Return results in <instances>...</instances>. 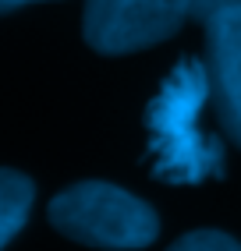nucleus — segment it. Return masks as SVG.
<instances>
[{
  "label": "nucleus",
  "instance_id": "423d86ee",
  "mask_svg": "<svg viewBox=\"0 0 241 251\" xmlns=\"http://www.w3.org/2000/svg\"><path fill=\"white\" fill-rule=\"evenodd\" d=\"M167 251H241V244L220 230H195V233H184L181 241H174Z\"/></svg>",
  "mask_w": 241,
  "mask_h": 251
},
{
  "label": "nucleus",
  "instance_id": "20e7f679",
  "mask_svg": "<svg viewBox=\"0 0 241 251\" xmlns=\"http://www.w3.org/2000/svg\"><path fill=\"white\" fill-rule=\"evenodd\" d=\"M206 25V71L227 138L241 149V7L213 14Z\"/></svg>",
  "mask_w": 241,
  "mask_h": 251
},
{
  "label": "nucleus",
  "instance_id": "f03ea898",
  "mask_svg": "<svg viewBox=\"0 0 241 251\" xmlns=\"http://www.w3.org/2000/svg\"><path fill=\"white\" fill-rule=\"evenodd\" d=\"M50 223L64 237L107 251L149 248L160 233V220L149 202L103 180H82L64 188L50 202Z\"/></svg>",
  "mask_w": 241,
  "mask_h": 251
},
{
  "label": "nucleus",
  "instance_id": "7ed1b4c3",
  "mask_svg": "<svg viewBox=\"0 0 241 251\" xmlns=\"http://www.w3.org/2000/svg\"><path fill=\"white\" fill-rule=\"evenodd\" d=\"M192 0H85L82 32L96 53H135L174 36Z\"/></svg>",
  "mask_w": 241,
  "mask_h": 251
},
{
  "label": "nucleus",
  "instance_id": "6e6552de",
  "mask_svg": "<svg viewBox=\"0 0 241 251\" xmlns=\"http://www.w3.org/2000/svg\"><path fill=\"white\" fill-rule=\"evenodd\" d=\"M25 4H39V0H0V14H7V11H18Z\"/></svg>",
  "mask_w": 241,
  "mask_h": 251
},
{
  "label": "nucleus",
  "instance_id": "0eeeda50",
  "mask_svg": "<svg viewBox=\"0 0 241 251\" xmlns=\"http://www.w3.org/2000/svg\"><path fill=\"white\" fill-rule=\"evenodd\" d=\"M231 7H241V0H192V14L199 22H210L213 14L231 11Z\"/></svg>",
  "mask_w": 241,
  "mask_h": 251
},
{
  "label": "nucleus",
  "instance_id": "39448f33",
  "mask_svg": "<svg viewBox=\"0 0 241 251\" xmlns=\"http://www.w3.org/2000/svg\"><path fill=\"white\" fill-rule=\"evenodd\" d=\"M32 180L18 170H0V251L22 233L32 209Z\"/></svg>",
  "mask_w": 241,
  "mask_h": 251
},
{
  "label": "nucleus",
  "instance_id": "f257e3e1",
  "mask_svg": "<svg viewBox=\"0 0 241 251\" xmlns=\"http://www.w3.org/2000/svg\"><path fill=\"white\" fill-rule=\"evenodd\" d=\"M206 99H213L210 71L199 60H181L163 78L160 96L149 103L146 131L152 152V177L167 184H199L223 174V149L202 135L199 117Z\"/></svg>",
  "mask_w": 241,
  "mask_h": 251
}]
</instances>
